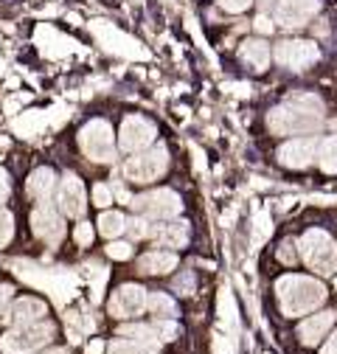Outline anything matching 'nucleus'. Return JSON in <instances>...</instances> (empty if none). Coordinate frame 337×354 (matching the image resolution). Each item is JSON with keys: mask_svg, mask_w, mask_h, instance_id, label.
<instances>
[{"mask_svg": "<svg viewBox=\"0 0 337 354\" xmlns=\"http://www.w3.org/2000/svg\"><path fill=\"white\" fill-rule=\"evenodd\" d=\"M267 127L276 136H312L323 127V104L315 96H295L267 113Z\"/></svg>", "mask_w": 337, "mask_h": 354, "instance_id": "f257e3e1", "label": "nucleus"}, {"mask_svg": "<svg viewBox=\"0 0 337 354\" xmlns=\"http://www.w3.org/2000/svg\"><path fill=\"white\" fill-rule=\"evenodd\" d=\"M276 295H278L281 313L287 318H298L312 313V309H318L326 301V287L309 276H284L276 284Z\"/></svg>", "mask_w": 337, "mask_h": 354, "instance_id": "f03ea898", "label": "nucleus"}, {"mask_svg": "<svg viewBox=\"0 0 337 354\" xmlns=\"http://www.w3.org/2000/svg\"><path fill=\"white\" fill-rule=\"evenodd\" d=\"M298 253L304 259V264L309 270H315L318 276H334L337 273V242L320 231L312 228L298 239Z\"/></svg>", "mask_w": 337, "mask_h": 354, "instance_id": "7ed1b4c3", "label": "nucleus"}, {"mask_svg": "<svg viewBox=\"0 0 337 354\" xmlns=\"http://www.w3.org/2000/svg\"><path fill=\"white\" fill-rule=\"evenodd\" d=\"M15 273L28 281V284H37L39 290H46L54 295L57 304H65L76 295V281L68 270H42L31 261H15Z\"/></svg>", "mask_w": 337, "mask_h": 354, "instance_id": "20e7f679", "label": "nucleus"}, {"mask_svg": "<svg viewBox=\"0 0 337 354\" xmlns=\"http://www.w3.org/2000/svg\"><path fill=\"white\" fill-rule=\"evenodd\" d=\"M57 326L54 324H26V326H15L12 332H6L0 337V351L3 354H34L37 348L48 346L54 337Z\"/></svg>", "mask_w": 337, "mask_h": 354, "instance_id": "39448f33", "label": "nucleus"}, {"mask_svg": "<svg viewBox=\"0 0 337 354\" xmlns=\"http://www.w3.org/2000/svg\"><path fill=\"white\" fill-rule=\"evenodd\" d=\"M79 147L84 158L93 163H113L115 160V138H113V127L102 118H93L81 127L79 132Z\"/></svg>", "mask_w": 337, "mask_h": 354, "instance_id": "423d86ee", "label": "nucleus"}, {"mask_svg": "<svg viewBox=\"0 0 337 354\" xmlns=\"http://www.w3.org/2000/svg\"><path fill=\"white\" fill-rule=\"evenodd\" d=\"M166 169H168V149L152 147V149H144L124 163V177L130 183H152L166 174Z\"/></svg>", "mask_w": 337, "mask_h": 354, "instance_id": "0eeeda50", "label": "nucleus"}, {"mask_svg": "<svg viewBox=\"0 0 337 354\" xmlns=\"http://www.w3.org/2000/svg\"><path fill=\"white\" fill-rule=\"evenodd\" d=\"M130 205H133V211H138L146 219H175L183 211L180 194L172 189H155V192L138 194V197H133Z\"/></svg>", "mask_w": 337, "mask_h": 354, "instance_id": "6e6552de", "label": "nucleus"}, {"mask_svg": "<svg viewBox=\"0 0 337 354\" xmlns=\"http://www.w3.org/2000/svg\"><path fill=\"white\" fill-rule=\"evenodd\" d=\"M320 59V48L312 39H284L276 46V62L287 71H307Z\"/></svg>", "mask_w": 337, "mask_h": 354, "instance_id": "1a4fd4ad", "label": "nucleus"}, {"mask_svg": "<svg viewBox=\"0 0 337 354\" xmlns=\"http://www.w3.org/2000/svg\"><path fill=\"white\" fill-rule=\"evenodd\" d=\"M157 138V127L144 115H126L118 129V147L124 152H144Z\"/></svg>", "mask_w": 337, "mask_h": 354, "instance_id": "9d476101", "label": "nucleus"}, {"mask_svg": "<svg viewBox=\"0 0 337 354\" xmlns=\"http://www.w3.org/2000/svg\"><path fill=\"white\" fill-rule=\"evenodd\" d=\"M121 337H133L141 340L146 346H157V343H168L180 335V326L175 324V318H157L155 324H130V326H121L118 329Z\"/></svg>", "mask_w": 337, "mask_h": 354, "instance_id": "9b49d317", "label": "nucleus"}, {"mask_svg": "<svg viewBox=\"0 0 337 354\" xmlns=\"http://www.w3.org/2000/svg\"><path fill=\"white\" fill-rule=\"evenodd\" d=\"M31 234H34L37 239H42L46 245L57 248V245H62V239H65V219H62L48 203H42V205L34 208V214H31Z\"/></svg>", "mask_w": 337, "mask_h": 354, "instance_id": "f8f14e48", "label": "nucleus"}, {"mask_svg": "<svg viewBox=\"0 0 337 354\" xmlns=\"http://www.w3.org/2000/svg\"><path fill=\"white\" fill-rule=\"evenodd\" d=\"M144 309H146V290L138 284H121L110 298V315L118 321L135 318Z\"/></svg>", "mask_w": 337, "mask_h": 354, "instance_id": "ddd939ff", "label": "nucleus"}, {"mask_svg": "<svg viewBox=\"0 0 337 354\" xmlns=\"http://www.w3.org/2000/svg\"><path fill=\"white\" fill-rule=\"evenodd\" d=\"M320 9V0H278L276 23L281 28H304Z\"/></svg>", "mask_w": 337, "mask_h": 354, "instance_id": "4468645a", "label": "nucleus"}, {"mask_svg": "<svg viewBox=\"0 0 337 354\" xmlns=\"http://www.w3.org/2000/svg\"><path fill=\"white\" fill-rule=\"evenodd\" d=\"M318 144L312 136H301V138H292L278 149V160L287 169H307L312 160H318Z\"/></svg>", "mask_w": 337, "mask_h": 354, "instance_id": "2eb2a0df", "label": "nucleus"}, {"mask_svg": "<svg viewBox=\"0 0 337 354\" xmlns=\"http://www.w3.org/2000/svg\"><path fill=\"white\" fill-rule=\"evenodd\" d=\"M59 208L68 216H84V208H88V197H84V186L76 174H65L59 183Z\"/></svg>", "mask_w": 337, "mask_h": 354, "instance_id": "dca6fc26", "label": "nucleus"}, {"mask_svg": "<svg viewBox=\"0 0 337 354\" xmlns=\"http://www.w3.org/2000/svg\"><path fill=\"white\" fill-rule=\"evenodd\" d=\"M46 313H48V306H46V301H39V298H20V301H15L9 309H6V324L9 326H26V324H37V321H42L46 318Z\"/></svg>", "mask_w": 337, "mask_h": 354, "instance_id": "f3484780", "label": "nucleus"}, {"mask_svg": "<svg viewBox=\"0 0 337 354\" xmlns=\"http://www.w3.org/2000/svg\"><path fill=\"white\" fill-rule=\"evenodd\" d=\"M93 34L99 37V42L107 48V51H113V54H121V57H144V51L138 48V42L135 39H130V37H124L121 31H115L113 26H107V23H96L93 26Z\"/></svg>", "mask_w": 337, "mask_h": 354, "instance_id": "a211bd4d", "label": "nucleus"}, {"mask_svg": "<svg viewBox=\"0 0 337 354\" xmlns=\"http://www.w3.org/2000/svg\"><path fill=\"white\" fill-rule=\"evenodd\" d=\"M149 239L163 245V248H186L191 239V228H189V223H183V219H166L163 225H152Z\"/></svg>", "mask_w": 337, "mask_h": 354, "instance_id": "6ab92c4d", "label": "nucleus"}, {"mask_svg": "<svg viewBox=\"0 0 337 354\" xmlns=\"http://www.w3.org/2000/svg\"><path fill=\"white\" fill-rule=\"evenodd\" d=\"M54 189H57V174L48 169V166H39L28 174V183H26V192L31 200H37L39 205L48 203L54 197Z\"/></svg>", "mask_w": 337, "mask_h": 354, "instance_id": "aec40b11", "label": "nucleus"}, {"mask_svg": "<svg viewBox=\"0 0 337 354\" xmlns=\"http://www.w3.org/2000/svg\"><path fill=\"white\" fill-rule=\"evenodd\" d=\"M334 313L331 309H326V313H318V315H309L301 326H298V337H301V343L304 346H315V343H320V337H326V332L331 329V324H334Z\"/></svg>", "mask_w": 337, "mask_h": 354, "instance_id": "412c9836", "label": "nucleus"}, {"mask_svg": "<svg viewBox=\"0 0 337 354\" xmlns=\"http://www.w3.org/2000/svg\"><path fill=\"white\" fill-rule=\"evenodd\" d=\"M177 268V256L168 250H152L138 259V273L141 276H166Z\"/></svg>", "mask_w": 337, "mask_h": 354, "instance_id": "4be33fe9", "label": "nucleus"}, {"mask_svg": "<svg viewBox=\"0 0 337 354\" xmlns=\"http://www.w3.org/2000/svg\"><path fill=\"white\" fill-rule=\"evenodd\" d=\"M239 59L250 68V71H267L270 65V46L264 39H244L239 46Z\"/></svg>", "mask_w": 337, "mask_h": 354, "instance_id": "5701e85b", "label": "nucleus"}, {"mask_svg": "<svg viewBox=\"0 0 337 354\" xmlns=\"http://www.w3.org/2000/svg\"><path fill=\"white\" fill-rule=\"evenodd\" d=\"M65 329H68V337L70 343H79L88 332H93V318L88 313H79V309H70L65 313Z\"/></svg>", "mask_w": 337, "mask_h": 354, "instance_id": "b1692460", "label": "nucleus"}, {"mask_svg": "<svg viewBox=\"0 0 337 354\" xmlns=\"http://www.w3.org/2000/svg\"><path fill=\"white\" fill-rule=\"evenodd\" d=\"M217 313H220V324L236 335V332H239V313H236V304H233V295H231V290H228V287H222V290H220Z\"/></svg>", "mask_w": 337, "mask_h": 354, "instance_id": "393cba45", "label": "nucleus"}, {"mask_svg": "<svg viewBox=\"0 0 337 354\" xmlns=\"http://www.w3.org/2000/svg\"><path fill=\"white\" fill-rule=\"evenodd\" d=\"M146 309H149L152 315H157V318H177L175 298L168 295V292H160V290L146 292Z\"/></svg>", "mask_w": 337, "mask_h": 354, "instance_id": "a878e982", "label": "nucleus"}, {"mask_svg": "<svg viewBox=\"0 0 337 354\" xmlns=\"http://www.w3.org/2000/svg\"><path fill=\"white\" fill-rule=\"evenodd\" d=\"M318 166L326 174H337V136H329L318 144Z\"/></svg>", "mask_w": 337, "mask_h": 354, "instance_id": "bb28decb", "label": "nucleus"}, {"mask_svg": "<svg viewBox=\"0 0 337 354\" xmlns=\"http://www.w3.org/2000/svg\"><path fill=\"white\" fill-rule=\"evenodd\" d=\"M99 231H102V236H107V239H115V236L126 234V216L118 214V211H104V214L99 216Z\"/></svg>", "mask_w": 337, "mask_h": 354, "instance_id": "cd10ccee", "label": "nucleus"}, {"mask_svg": "<svg viewBox=\"0 0 337 354\" xmlns=\"http://www.w3.org/2000/svg\"><path fill=\"white\" fill-rule=\"evenodd\" d=\"M15 132L17 136H23V138H28V136H37V132L46 127V113H23L20 118H15Z\"/></svg>", "mask_w": 337, "mask_h": 354, "instance_id": "c85d7f7f", "label": "nucleus"}, {"mask_svg": "<svg viewBox=\"0 0 337 354\" xmlns=\"http://www.w3.org/2000/svg\"><path fill=\"white\" fill-rule=\"evenodd\" d=\"M107 354H157L155 346H146L141 340H133V337H124V340H113Z\"/></svg>", "mask_w": 337, "mask_h": 354, "instance_id": "c756f323", "label": "nucleus"}, {"mask_svg": "<svg viewBox=\"0 0 337 354\" xmlns=\"http://www.w3.org/2000/svg\"><path fill=\"white\" fill-rule=\"evenodd\" d=\"M88 276H90V292H93V301H102V290H104V284H107V279H110V270L102 268V264H90Z\"/></svg>", "mask_w": 337, "mask_h": 354, "instance_id": "7c9ffc66", "label": "nucleus"}, {"mask_svg": "<svg viewBox=\"0 0 337 354\" xmlns=\"http://www.w3.org/2000/svg\"><path fill=\"white\" fill-rule=\"evenodd\" d=\"M126 234L133 239H149L152 234V223L146 216H135V219H126Z\"/></svg>", "mask_w": 337, "mask_h": 354, "instance_id": "2f4dec72", "label": "nucleus"}, {"mask_svg": "<svg viewBox=\"0 0 337 354\" xmlns=\"http://www.w3.org/2000/svg\"><path fill=\"white\" fill-rule=\"evenodd\" d=\"M12 236H15V216L6 208H0V248H6Z\"/></svg>", "mask_w": 337, "mask_h": 354, "instance_id": "473e14b6", "label": "nucleus"}, {"mask_svg": "<svg viewBox=\"0 0 337 354\" xmlns=\"http://www.w3.org/2000/svg\"><path fill=\"white\" fill-rule=\"evenodd\" d=\"M107 256L124 261V259L133 256V245H130V242H113V245H107Z\"/></svg>", "mask_w": 337, "mask_h": 354, "instance_id": "72a5a7b5", "label": "nucleus"}, {"mask_svg": "<svg viewBox=\"0 0 337 354\" xmlns=\"http://www.w3.org/2000/svg\"><path fill=\"white\" fill-rule=\"evenodd\" d=\"M73 239H76L79 248H88V245L93 242V228H90V223H79L76 231H73Z\"/></svg>", "mask_w": 337, "mask_h": 354, "instance_id": "f704fd0d", "label": "nucleus"}, {"mask_svg": "<svg viewBox=\"0 0 337 354\" xmlns=\"http://www.w3.org/2000/svg\"><path fill=\"white\" fill-rule=\"evenodd\" d=\"M93 203H96L99 208H107V205L113 203V189L104 186V183H96V186H93Z\"/></svg>", "mask_w": 337, "mask_h": 354, "instance_id": "c9c22d12", "label": "nucleus"}, {"mask_svg": "<svg viewBox=\"0 0 337 354\" xmlns=\"http://www.w3.org/2000/svg\"><path fill=\"white\" fill-rule=\"evenodd\" d=\"M301 253H295V242L292 239H284L281 242V248H278V259L284 261V264H295V259H298Z\"/></svg>", "mask_w": 337, "mask_h": 354, "instance_id": "e433bc0d", "label": "nucleus"}, {"mask_svg": "<svg viewBox=\"0 0 337 354\" xmlns=\"http://www.w3.org/2000/svg\"><path fill=\"white\" fill-rule=\"evenodd\" d=\"M175 292H177V295H191V292H194V273H191V270L183 273V276L175 281Z\"/></svg>", "mask_w": 337, "mask_h": 354, "instance_id": "4c0bfd02", "label": "nucleus"}, {"mask_svg": "<svg viewBox=\"0 0 337 354\" xmlns=\"http://www.w3.org/2000/svg\"><path fill=\"white\" fill-rule=\"evenodd\" d=\"M236 351V343L225 335H214V354H233Z\"/></svg>", "mask_w": 337, "mask_h": 354, "instance_id": "58836bf2", "label": "nucleus"}, {"mask_svg": "<svg viewBox=\"0 0 337 354\" xmlns=\"http://www.w3.org/2000/svg\"><path fill=\"white\" fill-rule=\"evenodd\" d=\"M217 3H220L225 12H231V15H242V12L253 3V0H217Z\"/></svg>", "mask_w": 337, "mask_h": 354, "instance_id": "ea45409f", "label": "nucleus"}, {"mask_svg": "<svg viewBox=\"0 0 337 354\" xmlns=\"http://www.w3.org/2000/svg\"><path fill=\"white\" fill-rule=\"evenodd\" d=\"M12 284H0V315H6V309L12 304Z\"/></svg>", "mask_w": 337, "mask_h": 354, "instance_id": "a19ab883", "label": "nucleus"}, {"mask_svg": "<svg viewBox=\"0 0 337 354\" xmlns=\"http://www.w3.org/2000/svg\"><path fill=\"white\" fill-rule=\"evenodd\" d=\"M9 194H12V183H9V174H6V169H0V205H3V203L9 200Z\"/></svg>", "mask_w": 337, "mask_h": 354, "instance_id": "79ce46f5", "label": "nucleus"}, {"mask_svg": "<svg viewBox=\"0 0 337 354\" xmlns=\"http://www.w3.org/2000/svg\"><path fill=\"white\" fill-rule=\"evenodd\" d=\"M253 26H256V31H264V34H270L273 31V23H270V17H256V23H253Z\"/></svg>", "mask_w": 337, "mask_h": 354, "instance_id": "37998d69", "label": "nucleus"}, {"mask_svg": "<svg viewBox=\"0 0 337 354\" xmlns=\"http://www.w3.org/2000/svg\"><path fill=\"white\" fill-rule=\"evenodd\" d=\"M113 194H115L118 200H124V203H133V197H130V192H126L124 186H118V183L113 186Z\"/></svg>", "mask_w": 337, "mask_h": 354, "instance_id": "c03bdc74", "label": "nucleus"}, {"mask_svg": "<svg viewBox=\"0 0 337 354\" xmlns=\"http://www.w3.org/2000/svg\"><path fill=\"white\" fill-rule=\"evenodd\" d=\"M320 354H337V332L326 340V346H323V351H320Z\"/></svg>", "mask_w": 337, "mask_h": 354, "instance_id": "a18cd8bd", "label": "nucleus"}, {"mask_svg": "<svg viewBox=\"0 0 337 354\" xmlns=\"http://www.w3.org/2000/svg\"><path fill=\"white\" fill-rule=\"evenodd\" d=\"M102 351H104V343L102 340H93L88 348H84V354H102Z\"/></svg>", "mask_w": 337, "mask_h": 354, "instance_id": "49530a36", "label": "nucleus"}, {"mask_svg": "<svg viewBox=\"0 0 337 354\" xmlns=\"http://www.w3.org/2000/svg\"><path fill=\"white\" fill-rule=\"evenodd\" d=\"M273 3H278V0H259V9H262V12H267Z\"/></svg>", "mask_w": 337, "mask_h": 354, "instance_id": "de8ad7c7", "label": "nucleus"}, {"mask_svg": "<svg viewBox=\"0 0 337 354\" xmlns=\"http://www.w3.org/2000/svg\"><path fill=\"white\" fill-rule=\"evenodd\" d=\"M48 354H68V348H54V351H48Z\"/></svg>", "mask_w": 337, "mask_h": 354, "instance_id": "09e8293b", "label": "nucleus"}]
</instances>
